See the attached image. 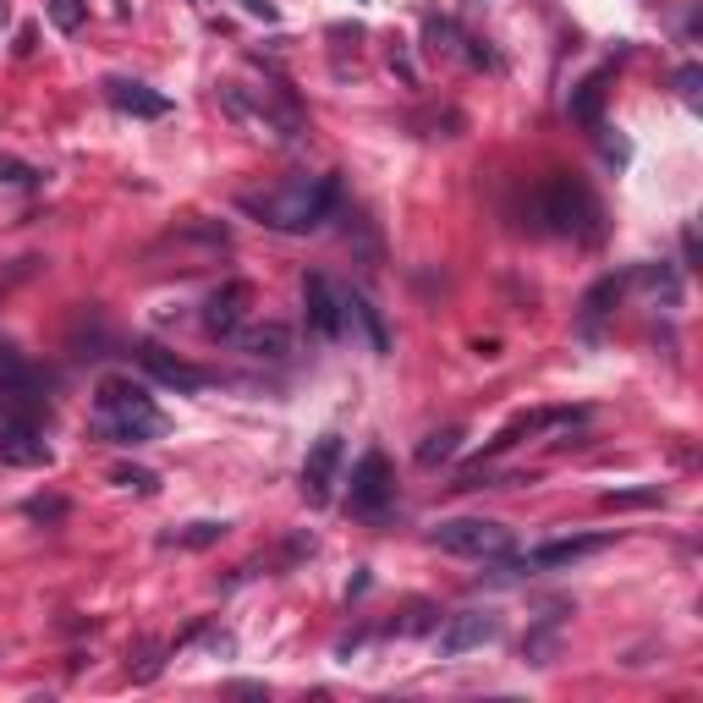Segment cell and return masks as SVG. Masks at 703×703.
I'll list each match as a JSON object with an SVG mask.
<instances>
[{"label": "cell", "instance_id": "8", "mask_svg": "<svg viewBox=\"0 0 703 703\" xmlns=\"http://www.w3.org/2000/svg\"><path fill=\"white\" fill-rule=\"evenodd\" d=\"M610 545H615V534H572V539H550V545H539L527 561H516V566H506V572H527V566L555 572V566L588 561V555H599V550H610Z\"/></svg>", "mask_w": 703, "mask_h": 703}, {"label": "cell", "instance_id": "9", "mask_svg": "<svg viewBox=\"0 0 703 703\" xmlns=\"http://www.w3.org/2000/svg\"><path fill=\"white\" fill-rule=\"evenodd\" d=\"M0 462L7 468H50V446L44 434L23 418H0Z\"/></svg>", "mask_w": 703, "mask_h": 703}, {"label": "cell", "instance_id": "22", "mask_svg": "<svg viewBox=\"0 0 703 703\" xmlns=\"http://www.w3.org/2000/svg\"><path fill=\"white\" fill-rule=\"evenodd\" d=\"M0 182H12V188H34V182H39V170L23 165V159H0Z\"/></svg>", "mask_w": 703, "mask_h": 703}, {"label": "cell", "instance_id": "10", "mask_svg": "<svg viewBox=\"0 0 703 703\" xmlns=\"http://www.w3.org/2000/svg\"><path fill=\"white\" fill-rule=\"evenodd\" d=\"M247 308H253V286H247V281H226V286H215L209 303H204V330H209V335H237L242 319H247Z\"/></svg>", "mask_w": 703, "mask_h": 703}, {"label": "cell", "instance_id": "24", "mask_svg": "<svg viewBox=\"0 0 703 703\" xmlns=\"http://www.w3.org/2000/svg\"><path fill=\"white\" fill-rule=\"evenodd\" d=\"M28 516L34 522H55V516H66V500H28Z\"/></svg>", "mask_w": 703, "mask_h": 703}, {"label": "cell", "instance_id": "3", "mask_svg": "<svg viewBox=\"0 0 703 703\" xmlns=\"http://www.w3.org/2000/svg\"><path fill=\"white\" fill-rule=\"evenodd\" d=\"M434 550H446V555H473V561H500L511 555V527L506 522H489V516H451V522H439L434 534H429Z\"/></svg>", "mask_w": 703, "mask_h": 703}, {"label": "cell", "instance_id": "27", "mask_svg": "<svg viewBox=\"0 0 703 703\" xmlns=\"http://www.w3.org/2000/svg\"><path fill=\"white\" fill-rule=\"evenodd\" d=\"M7 17H12V7H7V0H0V28H7Z\"/></svg>", "mask_w": 703, "mask_h": 703}, {"label": "cell", "instance_id": "25", "mask_svg": "<svg viewBox=\"0 0 703 703\" xmlns=\"http://www.w3.org/2000/svg\"><path fill=\"white\" fill-rule=\"evenodd\" d=\"M698 82H703V72H698V66H681V72H676V88H681V100H692V105H698Z\"/></svg>", "mask_w": 703, "mask_h": 703}, {"label": "cell", "instance_id": "14", "mask_svg": "<svg viewBox=\"0 0 703 703\" xmlns=\"http://www.w3.org/2000/svg\"><path fill=\"white\" fill-rule=\"evenodd\" d=\"M231 341H237V352H247V358H258V363H281V358H292V330H286L281 319L242 324Z\"/></svg>", "mask_w": 703, "mask_h": 703}, {"label": "cell", "instance_id": "6", "mask_svg": "<svg viewBox=\"0 0 703 703\" xmlns=\"http://www.w3.org/2000/svg\"><path fill=\"white\" fill-rule=\"evenodd\" d=\"M341 457H346L341 434H319V439H314V451H308V462H303V500H308V506H330L335 478H341Z\"/></svg>", "mask_w": 703, "mask_h": 703}, {"label": "cell", "instance_id": "13", "mask_svg": "<svg viewBox=\"0 0 703 703\" xmlns=\"http://www.w3.org/2000/svg\"><path fill=\"white\" fill-rule=\"evenodd\" d=\"M138 363H143L159 385H170V391H188V396L209 385V374H204V369H193V363H182V358H170V352H165V346H154V341H143V346H138Z\"/></svg>", "mask_w": 703, "mask_h": 703}, {"label": "cell", "instance_id": "5", "mask_svg": "<svg viewBox=\"0 0 703 703\" xmlns=\"http://www.w3.org/2000/svg\"><path fill=\"white\" fill-rule=\"evenodd\" d=\"M391 500H396V473H391L385 451H363L358 468H352V484H346V506L358 516H385Z\"/></svg>", "mask_w": 703, "mask_h": 703}, {"label": "cell", "instance_id": "21", "mask_svg": "<svg viewBox=\"0 0 703 703\" xmlns=\"http://www.w3.org/2000/svg\"><path fill=\"white\" fill-rule=\"evenodd\" d=\"M111 484L138 489V495H154V489H159V473H149V468H111Z\"/></svg>", "mask_w": 703, "mask_h": 703}, {"label": "cell", "instance_id": "23", "mask_svg": "<svg viewBox=\"0 0 703 703\" xmlns=\"http://www.w3.org/2000/svg\"><path fill=\"white\" fill-rule=\"evenodd\" d=\"M660 500V489H622V495H604V506L615 511V506H654Z\"/></svg>", "mask_w": 703, "mask_h": 703}, {"label": "cell", "instance_id": "2", "mask_svg": "<svg viewBox=\"0 0 703 703\" xmlns=\"http://www.w3.org/2000/svg\"><path fill=\"white\" fill-rule=\"evenodd\" d=\"M94 412H100V423H105V434L116 439V446H149V439H159L170 429L165 412L149 401V391L132 385V380H100Z\"/></svg>", "mask_w": 703, "mask_h": 703}, {"label": "cell", "instance_id": "15", "mask_svg": "<svg viewBox=\"0 0 703 703\" xmlns=\"http://www.w3.org/2000/svg\"><path fill=\"white\" fill-rule=\"evenodd\" d=\"M105 94H111V105L116 111H127V116H170V100L165 94H154L149 82H132V77H111L105 82Z\"/></svg>", "mask_w": 703, "mask_h": 703}, {"label": "cell", "instance_id": "1", "mask_svg": "<svg viewBox=\"0 0 703 703\" xmlns=\"http://www.w3.org/2000/svg\"><path fill=\"white\" fill-rule=\"evenodd\" d=\"M237 209L270 231H314L319 220H330L335 209V176H286L281 188H264V193H242Z\"/></svg>", "mask_w": 703, "mask_h": 703}, {"label": "cell", "instance_id": "19", "mask_svg": "<svg viewBox=\"0 0 703 703\" xmlns=\"http://www.w3.org/2000/svg\"><path fill=\"white\" fill-rule=\"evenodd\" d=\"M599 105H604V77H588V82L572 88V105H566V111H572L577 122L593 127V122H599Z\"/></svg>", "mask_w": 703, "mask_h": 703}, {"label": "cell", "instance_id": "11", "mask_svg": "<svg viewBox=\"0 0 703 703\" xmlns=\"http://www.w3.org/2000/svg\"><path fill=\"white\" fill-rule=\"evenodd\" d=\"M363 335V346L374 352V358H385L391 352V330H385V319H380V308L369 303V297H358V292H341V335Z\"/></svg>", "mask_w": 703, "mask_h": 703}, {"label": "cell", "instance_id": "26", "mask_svg": "<svg viewBox=\"0 0 703 703\" xmlns=\"http://www.w3.org/2000/svg\"><path fill=\"white\" fill-rule=\"evenodd\" d=\"M242 7L253 12V17H264V23H276L281 12H276V0H242Z\"/></svg>", "mask_w": 703, "mask_h": 703}, {"label": "cell", "instance_id": "16", "mask_svg": "<svg viewBox=\"0 0 703 703\" xmlns=\"http://www.w3.org/2000/svg\"><path fill=\"white\" fill-rule=\"evenodd\" d=\"M226 527L231 522H188V527H176V534H165L159 545H182V550H209L226 539Z\"/></svg>", "mask_w": 703, "mask_h": 703}, {"label": "cell", "instance_id": "4", "mask_svg": "<svg viewBox=\"0 0 703 703\" xmlns=\"http://www.w3.org/2000/svg\"><path fill=\"white\" fill-rule=\"evenodd\" d=\"M539 209H545L550 231H561V237H599V204L588 199L583 182H572V176H555V182H545Z\"/></svg>", "mask_w": 703, "mask_h": 703}, {"label": "cell", "instance_id": "12", "mask_svg": "<svg viewBox=\"0 0 703 703\" xmlns=\"http://www.w3.org/2000/svg\"><path fill=\"white\" fill-rule=\"evenodd\" d=\"M303 308H308V330H319L324 341L341 335V292L330 276H319V270L303 276Z\"/></svg>", "mask_w": 703, "mask_h": 703}, {"label": "cell", "instance_id": "7", "mask_svg": "<svg viewBox=\"0 0 703 703\" xmlns=\"http://www.w3.org/2000/svg\"><path fill=\"white\" fill-rule=\"evenodd\" d=\"M495 638H500V615L495 610H462V615L446 622V632H439V654L462 660V654H473V649H484Z\"/></svg>", "mask_w": 703, "mask_h": 703}, {"label": "cell", "instance_id": "20", "mask_svg": "<svg viewBox=\"0 0 703 703\" xmlns=\"http://www.w3.org/2000/svg\"><path fill=\"white\" fill-rule=\"evenodd\" d=\"M82 17H88L82 0H50V23H55L61 34H77V28H82Z\"/></svg>", "mask_w": 703, "mask_h": 703}, {"label": "cell", "instance_id": "17", "mask_svg": "<svg viewBox=\"0 0 703 703\" xmlns=\"http://www.w3.org/2000/svg\"><path fill=\"white\" fill-rule=\"evenodd\" d=\"M462 451V429H434L423 446H418V462L423 468H439V462H451Z\"/></svg>", "mask_w": 703, "mask_h": 703}, {"label": "cell", "instance_id": "18", "mask_svg": "<svg viewBox=\"0 0 703 703\" xmlns=\"http://www.w3.org/2000/svg\"><path fill=\"white\" fill-rule=\"evenodd\" d=\"M615 297H622V276H604V281L583 297V330H593V324L610 314V303H615Z\"/></svg>", "mask_w": 703, "mask_h": 703}]
</instances>
